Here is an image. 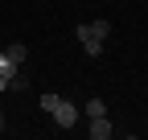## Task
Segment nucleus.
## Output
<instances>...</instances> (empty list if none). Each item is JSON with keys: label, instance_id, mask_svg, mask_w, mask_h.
Wrapping results in <instances>:
<instances>
[{"label": "nucleus", "instance_id": "f257e3e1", "mask_svg": "<svg viewBox=\"0 0 148 140\" xmlns=\"http://www.w3.org/2000/svg\"><path fill=\"white\" fill-rule=\"evenodd\" d=\"M49 115L58 119V128H74V124H78V115H82V107H78V103H70V99H58Z\"/></svg>", "mask_w": 148, "mask_h": 140}, {"label": "nucleus", "instance_id": "f03ea898", "mask_svg": "<svg viewBox=\"0 0 148 140\" xmlns=\"http://www.w3.org/2000/svg\"><path fill=\"white\" fill-rule=\"evenodd\" d=\"M78 41H82V49H86L90 58L103 54V37H95V33H90V25H78Z\"/></svg>", "mask_w": 148, "mask_h": 140}, {"label": "nucleus", "instance_id": "7ed1b4c3", "mask_svg": "<svg viewBox=\"0 0 148 140\" xmlns=\"http://www.w3.org/2000/svg\"><path fill=\"white\" fill-rule=\"evenodd\" d=\"M111 132H115V128H111L107 115H95V119H90V136H95V140H107Z\"/></svg>", "mask_w": 148, "mask_h": 140}, {"label": "nucleus", "instance_id": "20e7f679", "mask_svg": "<svg viewBox=\"0 0 148 140\" xmlns=\"http://www.w3.org/2000/svg\"><path fill=\"white\" fill-rule=\"evenodd\" d=\"M4 58H8L12 66H21V70H25V45H21V41H12V45L4 49Z\"/></svg>", "mask_w": 148, "mask_h": 140}, {"label": "nucleus", "instance_id": "39448f33", "mask_svg": "<svg viewBox=\"0 0 148 140\" xmlns=\"http://www.w3.org/2000/svg\"><path fill=\"white\" fill-rule=\"evenodd\" d=\"M82 115H86V119H95V115H107V107H103V99H86V107H82Z\"/></svg>", "mask_w": 148, "mask_h": 140}, {"label": "nucleus", "instance_id": "423d86ee", "mask_svg": "<svg viewBox=\"0 0 148 140\" xmlns=\"http://www.w3.org/2000/svg\"><path fill=\"white\" fill-rule=\"evenodd\" d=\"M90 33H95V37H111V21H90Z\"/></svg>", "mask_w": 148, "mask_h": 140}, {"label": "nucleus", "instance_id": "0eeeda50", "mask_svg": "<svg viewBox=\"0 0 148 140\" xmlns=\"http://www.w3.org/2000/svg\"><path fill=\"white\" fill-rule=\"evenodd\" d=\"M0 132H4V128H0Z\"/></svg>", "mask_w": 148, "mask_h": 140}]
</instances>
